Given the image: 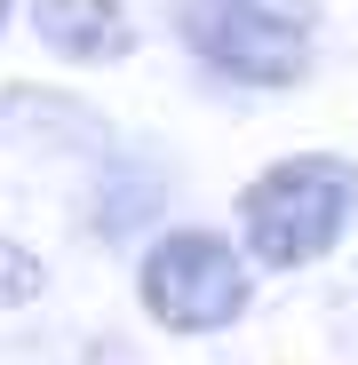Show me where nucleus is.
Returning <instances> with one entry per match:
<instances>
[{"instance_id": "nucleus-1", "label": "nucleus", "mask_w": 358, "mask_h": 365, "mask_svg": "<svg viewBox=\"0 0 358 365\" xmlns=\"http://www.w3.org/2000/svg\"><path fill=\"white\" fill-rule=\"evenodd\" d=\"M358 215V167L342 151H294L271 159L247 191H239V238L247 262L263 270H311L327 262Z\"/></svg>"}, {"instance_id": "nucleus-2", "label": "nucleus", "mask_w": 358, "mask_h": 365, "mask_svg": "<svg viewBox=\"0 0 358 365\" xmlns=\"http://www.w3.org/2000/svg\"><path fill=\"white\" fill-rule=\"evenodd\" d=\"M319 0H175V32L231 88H294L319 56Z\"/></svg>"}, {"instance_id": "nucleus-3", "label": "nucleus", "mask_w": 358, "mask_h": 365, "mask_svg": "<svg viewBox=\"0 0 358 365\" xmlns=\"http://www.w3.org/2000/svg\"><path fill=\"white\" fill-rule=\"evenodd\" d=\"M136 302H144V318H151L159 334L199 341V334H223V326L247 318L255 278H247V255H239L223 230L184 222V230H159L151 247H144V262H136Z\"/></svg>"}, {"instance_id": "nucleus-4", "label": "nucleus", "mask_w": 358, "mask_h": 365, "mask_svg": "<svg viewBox=\"0 0 358 365\" xmlns=\"http://www.w3.org/2000/svg\"><path fill=\"white\" fill-rule=\"evenodd\" d=\"M32 32L64 64H119L136 48L128 0H32Z\"/></svg>"}, {"instance_id": "nucleus-5", "label": "nucleus", "mask_w": 358, "mask_h": 365, "mask_svg": "<svg viewBox=\"0 0 358 365\" xmlns=\"http://www.w3.org/2000/svg\"><path fill=\"white\" fill-rule=\"evenodd\" d=\"M48 270L32 247H16V238H0V310H24V302H40Z\"/></svg>"}, {"instance_id": "nucleus-6", "label": "nucleus", "mask_w": 358, "mask_h": 365, "mask_svg": "<svg viewBox=\"0 0 358 365\" xmlns=\"http://www.w3.org/2000/svg\"><path fill=\"white\" fill-rule=\"evenodd\" d=\"M9 9H16V0H0V32H9Z\"/></svg>"}]
</instances>
